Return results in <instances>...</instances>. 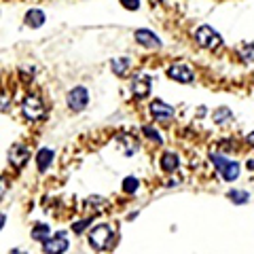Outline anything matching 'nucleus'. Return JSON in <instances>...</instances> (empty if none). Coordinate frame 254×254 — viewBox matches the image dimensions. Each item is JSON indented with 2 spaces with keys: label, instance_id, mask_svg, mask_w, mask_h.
Returning a JSON list of instances; mask_svg holds the SVG:
<instances>
[{
  "label": "nucleus",
  "instance_id": "nucleus-1",
  "mask_svg": "<svg viewBox=\"0 0 254 254\" xmlns=\"http://www.w3.org/2000/svg\"><path fill=\"white\" fill-rule=\"evenodd\" d=\"M210 161H212L214 168L220 172L222 180L233 182V180L240 178V170H242V168H240V163H237V161H233V159H227V157H222V155H218V153H212V155H210Z\"/></svg>",
  "mask_w": 254,
  "mask_h": 254
},
{
  "label": "nucleus",
  "instance_id": "nucleus-2",
  "mask_svg": "<svg viewBox=\"0 0 254 254\" xmlns=\"http://www.w3.org/2000/svg\"><path fill=\"white\" fill-rule=\"evenodd\" d=\"M115 242V229L110 225H95L89 231V244L95 250H108Z\"/></svg>",
  "mask_w": 254,
  "mask_h": 254
},
{
  "label": "nucleus",
  "instance_id": "nucleus-3",
  "mask_svg": "<svg viewBox=\"0 0 254 254\" xmlns=\"http://www.w3.org/2000/svg\"><path fill=\"white\" fill-rule=\"evenodd\" d=\"M47 113L45 108V100L41 98L38 93H28L26 98L21 102V115L30 119V121H38V119H43Z\"/></svg>",
  "mask_w": 254,
  "mask_h": 254
},
{
  "label": "nucleus",
  "instance_id": "nucleus-4",
  "mask_svg": "<svg viewBox=\"0 0 254 254\" xmlns=\"http://www.w3.org/2000/svg\"><path fill=\"white\" fill-rule=\"evenodd\" d=\"M195 41L199 47H203V49H218V47L222 45V38L216 30H212L210 26H199L195 30Z\"/></svg>",
  "mask_w": 254,
  "mask_h": 254
},
{
  "label": "nucleus",
  "instance_id": "nucleus-5",
  "mask_svg": "<svg viewBox=\"0 0 254 254\" xmlns=\"http://www.w3.org/2000/svg\"><path fill=\"white\" fill-rule=\"evenodd\" d=\"M70 248V242H68V233L66 231H60L51 235L49 240L43 244V250L45 254H66Z\"/></svg>",
  "mask_w": 254,
  "mask_h": 254
},
{
  "label": "nucleus",
  "instance_id": "nucleus-6",
  "mask_svg": "<svg viewBox=\"0 0 254 254\" xmlns=\"http://www.w3.org/2000/svg\"><path fill=\"white\" fill-rule=\"evenodd\" d=\"M66 102H68V108L70 110H83L87 104H89V93H87V89L85 87H72V89L68 91V98H66Z\"/></svg>",
  "mask_w": 254,
  "mask_h": 254
},
{
  "label": "nucleus",
  "instance_id": "nucleus-7",
  "mask_svg": "<svg viewBox=\"0 0 254 254\" xmlns=\"http://www.w3.org/2000/svg\"><path fill=\"white\" fill-rule=\"evenodd\" d=\"M150 76L144 74V72H138L136 76H131V93L136 95V98H146V95L150 93Z\"/></svg>",
  "mask_w": 254,
  "mask_h": 254
},
{
  "label": "nucleus",
  "instance_id": "nucleus-8",
  "mask_svg": "<svg viewBox=\"0 0 254 254\" xmlns=\"http://www.w3.org/2000/svg\"><path fill=\"white\" fill-rule=\"evenodd\" d=\"M168 76L172 81H178V83H193V70H190L187 64H174V66L168 68Z\"/></svg>",
  "mask_w": 254,
  "mask_h": 254
},
{
  "label": "nucleus",
  "instance_id": "nucleus-9",
  "mask_svg": "<svg viewBox=\"0 0 254 254\" xmlns=\"http://www.w3.org/2000/svg\"><path fill=\"white\" fill-rule=\"evenodd\" d=\"M133 38H136L138 45L146 47V49H157V47H161V38H159L157 34H153L150 30H144V28L133 32Z\"/></svg>",
  "mask_w": 254,
  "mask_h": 254
},
{
  "label": "nucleus",
  "instance_id": "nucleus-10",
  "mask_svg": "<svg viewBox=\"0 0 254 254\" xmlns=\"http://www.w3.org/2000/svg\"><path fill=\"white\" fill-rule=\"evenodd\" d=\"M28 159H30L28 146H23V144H13V146L9 148V161H11V165H15V168H23V165L28 163Z\"/></svg>",
  "mask_w": 254,
  "mask_h": 254
},
{
  "label": "nucleus",
  "instance_id": "nucleus-11",
  "mask_svg": "<svg viewBox=\"0 0 254 254\" xmlns=\"http://www.w3.org/2000/svg\"><path fill=\"white\" fill-rule=\"evenodd\" d=\"M148 110H150V115H153L157 121H168V119L174 117V108L170 104H165V102H161V100H153V102H150Z\"/></svg>",
  "mask_w": 254,
  "mask_h": 254
},
{
  "label": "nucleus",
  "instance_id": "nucleus-12",
  "mask_svg": "<svg viewBox=\"0 0 254 254\" xmlns=\"http://www.w3.org/2000/svg\"><path fill=\"white\" fill-rule=\"evenodd\" d=\"M45 13L41 9H30L26 13V17H23V21H26V26L28 28H41L43 23H45Z\"/></svg>",
  "mask_w": 254,
  "mask_h": 254
},
{
  "label": "nucleus",
  "instance_id": "nucleus-13",
  "mask_svg": "<svg viewBox=\"0 0 254 254\" xmlns=\"http://www.w3.org/2000/svg\"><path fill=\"white\" fill-rule=\"evenodd\" d=\"M53 161V150L51 148H41L36 155V168L38 172H47L49 170V165Z\"/></svg>",
  "mask_w": 254,
  "mask_h": 254
},
{
  "label": "nucleus",
  "instance_id": "nucleus-14",
  "mask_svg": "<svg viewBox=\"0 0 254 254\" xmlns=\"http://www.w3.org/2000/svg\"><path fill=\"white\" fill-rule=\"evenodd\" d=\"M159 165H161V170L163 172H174V170H178V165H180V159L176 153H163L161 155V161H159Z\"/></svg>",
  "mask_w": 254,
  "mask_h": 254
},
{
  "label": "nucleus",
  "instance_id": "nucleus-15",
  "mask_svg": "<svg viewBox=\"0 0 254 254\" xmlns=\"http://www.w3.org/2000/svg\"><path fill=\"white\" fill-rule=\"evenodd\" d=\"M131 66V60L129 58H115L113 62H110V68H113L115 76H123L127 70H129Z\"/></svg>",
  "mask_w": 254,
  "mask_h": 254
},
{
  "label": "nucleus",
  "instance_id": "nucleus-16",
  "mask_svg": "<svg viewBox=\"0 0 254 254\" xmlns=\"http://www.w3.org/2000/svg\"><path fill=\"white\" fill-rule=\"evenodd\" d=\"M49 237H51V229H49V225H43V222L34 225V229H32V240H36V242L45 244L47 240H49Z\"/></svg>",
  "mask_w": 254,
  "mask_h": 254
},
{
  "label": "nucleus",
  "instance_id": "nucleus-17",
  "mask_svg": "<svg viewBox=\"0 0 254 254\" xmlns=\"http://www.w3.org/2000/svg\"><path fill=\"white\" fill-rule=\"evenodd\" d=\"M229 199H231L233 203H237V205H244V203H248L250 201V193L248 190H237V189H233V190H229Z\"/></svg>",
  "mask_w": 254,
  "mask_h": 254
},
{
  "label": "nucleus",
  "instance_id": "nucleus-18",
  "mask_svg": "<svg viewBox=\"0 0 254 254\" xmlns=\"http://www.w3.org/2000/svg\"><path fill=\"white\" fill-rule=\"evenodd\" d=\"M138 187H140V182H138V178L136 176H127L125 180H123V190L127 195H133L138 190Z\"/></svg>",
  "mask_w": 254,
  "mask_h": 254
},
{
  "label": "nucleus",
  "instance_id": "nucleus-19",
  "mask_svg": "<svg viewBox=\"0 0 254 254\" xmlns=\"http://www.w3.org/2000/svg\"><path fill=\"white\" fill-rule=\"evenodd\" d=\"M142 133H144V136L148 138V140H153V142H157V144H161L163 142V138H161V133H159L155 127H150V125H144L142 127Z\"/></svg>",
  "mask_w": 254,
  "mask_h": 254
},
{
  "label": "nucleus",
  "instance_id": "nucleus-20",
  "mask_svg": "<svg viewBox=\"0 0 254 254\" xmlns=\"http://www.w3.org/2000/svg\"><path fill=\"white\" fill-rule=\"evenodd\" d=\"M229 119H231V110H229V108H218L216 113L212 115V121L218 123V125L225 123V121H229Z\"/></svg>",
  "mask_w": 254,
  "mask_h": 254
},
{
  "label": "nucleus",
  "instance_id": "nucleus-21",
  "mask_svg": "<svg viewBox=\"0 0 254 254\" xmlns=\"http://www.w3.org/2000/svg\"><path fill=\"white\" fill-rule=\"evenodd\" d=\"M240 58L244 62H254V45H244L240 47Z\"/></svg>",
  "mask_w": 254,
  "mask_h": 254
},
{
  "label": "nucleus",
  "instance_id": "nucleus-22",
  "mask_svg": "<svg viewBox=\"0 0 254 254\" xmlns=\"http://www.w3.org/2000/svg\"><path fill=\"white\" fill-rule=\"evenodd\" d=\"M87 227H91V218H85V220L74 222V225H72V231H74V233H83Z\"/></svg>",
  "mask_w": 254,
  "mask_h": 254
},
{
  "label": "nucleus",
  "instance_id": "nucleus-23",
  "mask_svg": "<svg viewBox=\"0 0 254 254\" xmlns=\"http://www.w3.org/2000/svg\"><path fill=\"white\" fill-rule=\"evenodd\" d=\"M121 4L127 11H138L140 9V0H121Z\"/></svg>",
  "mask_w": 254,
  "mask_h": 254
},
{
  "label": "nucleus",
  "instance_id": "nucleus-24",
  "mask_svg": "<svg viewBox=\"0 0 254 254\" xmlns=\"http://www.w3.org/2000/svg\"><path fill=\"white\" fill-rule=\"evenodd\" d=\"M11 104V93L6 91H0V110H4L6 106Z\"/></svg>",
  "mask_w": 254,
  "mask_h": 254
},
{
  "label": "nucleus",
  "instance_id": "nucleus-25",
  "mask_svg": "<svg viewBox=\"0 0 254 254\" xmlns=\"http://www.w3.org/2000/svg\"><path fill=\"white\" fill-rule=\"evenodd\" d=\"M6 189H9V185H6V180L0 176V197H2L4 193H6Z\"/></svg>",
  "mask_w": 254,
  "mask_h": 254
},
{
  "label": "nucleus",
  "instance_id": "nucleus-26",
  "mask_svg": "<svg viewBox=\"0 0 254 254\" xmlns=\"http://www.w3.org/2000/svg\"><path fill=\"white\" fill-rule=\"evenodd\" d=\"M4 225H6V214H4V212H0V231L4 229Z\"/></svg>",
  "mask_w": 254,
  "mask_h": 254
},
{
  "label": "nucleus",
  "instance_id": "nucleus-27",
  "mask_svg": "<svg viewBox=\"0 0 254 254\" xmlns=\"http://www.w3.org/2000/svg\"><path fill=\"white\" fill-rule=\"evenodd\" d=\"M246 142H248L250 146H254V131H252V133H248V136H246Z\"/></svg>",
  "mask_w": 254,
  "mask_h": 254
},
{
  "label": "nucleus",
  "instance_id": "nucleus-28",
  "mask_svg": "<svg viewBox=\"0 0 254 254\" xmlns=\"http://www.w3.org/2000/svg\"><path fill=\"white\" fill-rule=\"evenodd\" d=\"M9 254H26V252H23V250H19V248H15V250H11Z\"/></svg>",
  "mask_w": 254,
  "mask_h": 254
},
{
  "label": "nucleus",
  "instance_id": "nucleus-29",
  "mask_svg": "<svg viewBox=\"0 0 254 254\" xmlns=\"http://www.w3.org/2000/svg\"><path fill=\"white\" fill-rule=\"evenodd\" d=\"M248 168H250V170H254V159H252V161L248 163Z\"/></svg>",
  "mask_w": 254,
  "mask_h": 254
}]
</instances>
